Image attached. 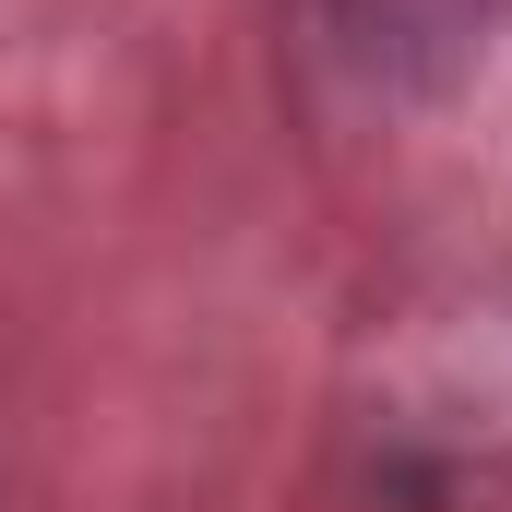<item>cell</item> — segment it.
Returning <instances> with one entry per match:
<instances>
[{"label":"cell","instance_id":"1","mask_svg":"<svg viewBox=\"0 0 512 512\" xmlns=\"http://www.w3.org/2000/svg\"><path fill=\"white\" fill-rule=\"evenodd\" d=\"M298 12H310L322 60L358 72L370 96H453L512 24V0H298Z\"/></svg>","mask_w":512,"mask_h":512}]
</instances>
